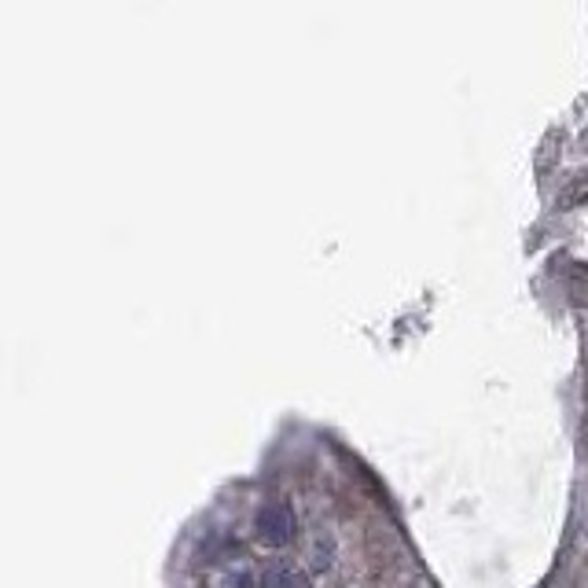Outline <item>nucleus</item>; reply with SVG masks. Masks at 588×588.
<instances>
[{"label": "nucleus", "instance_id": "f257e3e1", "mask_svg": "<svg viewBox=\"0 0 588 588\" xmlns=\"http://www.w3.org/2000/svg\"><path fill=\"white\" fill-rule=\"evenodd\" d=\"M258 541L269 544V548H283V544L294 541V533H298V519H294V511L287 504H265L258 511Z\"/></svg>", "mask_w": 588, "mask_h": 588}, {"label": "nucleus", "instance_id": "f03ea898", "mask_svg": "<svg viewBox=\"0 0 588 588\" xmlns=\"http://www.w3.org/2000/svg\"><path fill=\"white\" fill-rule=\"evenodd\" d=\"M265 588H309L306 574L294 570L291 563H272L265 570Z\"/></svg>", "mask_w": 588, "mask_h": 588}]
</instances>
